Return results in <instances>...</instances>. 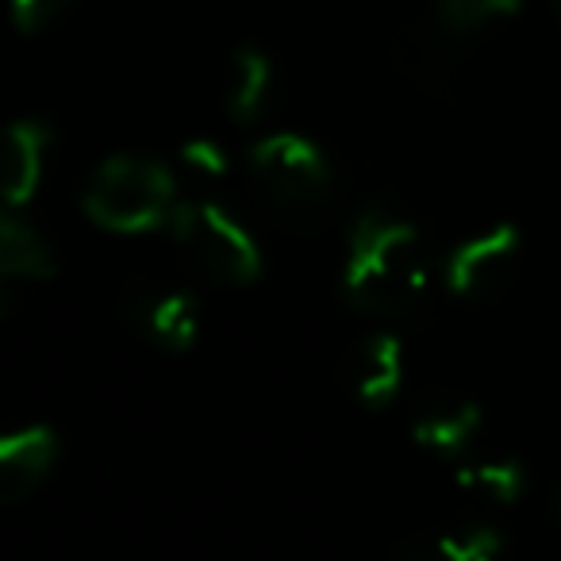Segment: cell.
<instances>
[{"label": "cell", "instance_id": "cell-1", "mask_svg": "<svg viewBox=\"0 0 561 561\" xmlns=\"http://www.w3.org/2000/svg\"><path fill=\"white\" fill-rule=\"evenodd\" d=\"M427 242L408 219L374 208L354 224L343 289L362 312L397 316L427 297Z\"/></svg>", "mask_w": 561, "mask_h": 561}, {"label": "cell", "instance_id": "cell-2", "mask_svg": "<svg viewBox=\"0 0 561 561\" xmlns=\"http://www.w3.org/2000/svg\"><path fill=\"white\" fill-rule=\"evenodd\" d=\"M178 204L173 173L142 154H116L101 162L81 196L85 216L112 234H147L170 227Z\"/></svg>", "mask_w": 561, "mask_h": 561}, {"label": "cell", "instance_id": "cell-3", "mask_svg": "<svg viewBox=\"0 0 561 561\" xmlns=\"http://www.w3.org/2000/svg\"><path fill=\"white\" fill-rule=\"evenodd\" d=\"M250 173L270 204L289 219H312L331 193V165L312 139L297 131L265 135L250 147Z\"/></svg>", "mask_w": 561, "mask_h": 561}, {"label": "cell", "instance_id": "cell-4", "mask_svg": "<svg viewBox=\"0 0 561 561\" xmlns=\"http://www.w3.org/2000/svg\"><path fill=\"white\" fill-rule=\"evenodd\" d=\"M170 231L208 277L227 280V285H250L262 273V250L254 234L219 204L181 201Z\"/></svg>", "mask_w": 561, "mask_h": 561}, {"label": "cell", "instance_id": "cell-5", "mask_svg": "<svg viewBox=\"0 0 561 561\" xmlns=\"http://www.w3.org/2000/svg\"><path fill=\"white\" fill-rule=\"evenodd\" d=\"M523 250V234L515 231L512 224L489 227V231L466 239L458 250L450 254V265H446V280L458 297H481V293H492L500 280L507 277V270L515 265Z\"/></svg>", "mask_w": 561, "mask_h": 561}, {"label": "cell", "instance_id": "cell-6", "mask_svg": "<svg viewBox=\"0 0 561 561\" xmlns=\"http://www.w3.org/2000/svg\"><path fill=\"white\" fill-rule=\"evenodd\" d=\"M58 461V438L50 427H20L0 438V496L16 504L32 496Z\"/></svg>", "mask_w": 561, "mask_h": 561}, {"label": "cell", "instance_id": "cell-7", "mask_svg": "<svg viewBox=\"0 0 561 561\" xmlns=\"http://www.w3.org/2000/svg\"><path fill=\"white\" fill-rule=\"evenodd\" d=\"M47 127L39 119H16L4 135V170H0V188L9 208H24L39 193L43 165H47Z\"/></svg>", "mask_w": 561, "mask_h": 561}, {"label": "cell", "instance_id": "cell-8", "mask_svg": "<svg viewBox=\"0 0 561 561\" xmlns=\"http://www.w3.org/2000/svg\"><path fill=\"white\" fill-rule=\"evenodd\" d=\"M404 389V346L389 331L366 339L354 366V392L366 408H389Z\"/></svg>", "mask_w": 561, "mask_h": 561}, {"label": "cell", "instance_id": "cell-9", "mask_svg": "<svg viewBox=\"0 0 561 561\" xmlns=\"http://www.w3.org/2000/svg\"><path fill=\"white\" fill-rule=\"evenodd\" d=\"M273 89V66L257 47H239L227 66V112L234 124H250L262 116Z\"/></svg>", "mask_w": 561, "mask_h": 561}, {"label": "cell", "instance_id": "cell-10", "mask_svg": "<svg viewBox=\"0 0 561 561\" xmlns=\"http://www.w3.org/2000/svg\"><path fill=\"white\" fill-rule=\"evenodd\" d=\"M0 273L12 280H43L55 273V254L47 239L12 211L0 224Z\"/></svg>", "mask_w": 561, "mask_h": 561}, {"label": "cell", "instance_id": "cell-11", "mask_svg": "<svg viewBox=\"0 0 561 561\" xmlns=\"http://www.w3.org/2000/svg\"><path fill=\"white\" fill-rule=\"evenodd\" d=\"M477 431H481V412L473 404H446L423 412L415 420L412 435L423 450L443 454V458H461L473 446Z\"/></svg>", "mask_w": 561, "mask_h": 561}, {"label": "cell", "instance_id": "cell-12", "mask_svg": "<svg viewBox=\"0 0 561 561\" xmlns=\"http://www.w3.org/2000/svg\"><path fill=\"white\" fill-rule=\"evenodd\" d=\"M458 489L469 496H481L489 504H515L527 492V473L512 458H484L466 461L458 469Z\"/></svg>", "mask_w": 561, "mask_h": 561}, {"label": "cell", "instance_id": "cell-13", "mask_svg": "<svg viewBox=\"0 0 561 561\" xmlns=\"http://www.w3.org/2000/svg\"><path fill=\"white\" fill-rule=\"evenodd\" d=\"M150 339L165 351H188L201 335V312H196V300L185 293H165L150 305L147 312Z\"/></svg>", "mask_w": 561, "mask_h": 561}, {"label": "cell", "instance_id": "cell-14", "mask_svg": "<svg viewBox=\"0 0 561 561\" xmlns=\"http://www.w3.org/2000/svg\"><path fill=\"white\" fill-rule=\"evenodd\" d=\"M523 0H438V24L450 35H473L489 24L515 16Z\"/></svg>", "mask_w": 561, "mask_h": 561}, {"label": "cell", "instance_id": "cell-15", "mask_svg": "<svg viewBox=\"0 0 561 561\" xmlns=\"http://www.w3.org/2000/svg\"><path fill=\"white\" fill-rule=\"evenodd\" d=\"M500 538L492 530H469V535H443L435 542L412 550L404 561H496Z\"/></svg>", "mask_w": 561, "mask_h": 561}, {"label": "cell", "instance_id": "cell-16", "mask_svg": "<svg viewBox=\"0 0 561 561\" xmlns=\"http://www.w3.org/2000/svg\"><path fill=\"white\" fill-rule=\"evenodd\" d=\"M81 0H12V20L24 35H39L55 27L66 12L78 9Z\"/></svg>", "mask_w": 561, "mask_h": 561}, {"label": "cell", "instance_id": "cell-17", "mask_svg": "<svg viewBox=\"0 0 561 561\" xmlns=\"http://www.w3.org/2000/svg\"><path fill=\"white\" fill-rule=\"evenodd\" d=\"M181 162L188 165L193 173H201V178H224L227 173V150L219 147V142H211V139H188L185 147H181Z\"/></svg>", "mask_w": 561, "mask_h": 561}, {"label": "cell", "instance_id": "cell-18", "mask_svg": "<svg viewBox=\"0 0 561 561\" xmlns=\"http://www.w3.org/2000/svg\"><path fill=\"white\" fill-rule=\"evenodd\" d=\"M550 9H553V16L561 20V0H550Z\"/></svg>", "mask_w": 561, "mask_h": 561}, {"label": "cell", "instance_id": "cell-19", "mask_svg": "<svg viewBox=\"0 0 561 561\" xmlns=\"http://www.w3.org/2000/svg\"><path fill=\"white\" fill-rule=\"evenodd\" d=\"M553 512H558V519H561V492H558V504H553Z\"/></svg>", "mask_w": 561, "mask_h": 561}]
</instances>
